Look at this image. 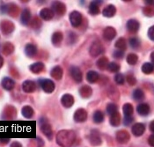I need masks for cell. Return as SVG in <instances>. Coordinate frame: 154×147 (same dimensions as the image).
Masks as SVG:
<instances>
[{
    "instance_id": "cell-17",
    "label": "cell",
    "mask_w": 154,
    "mask_h": 147,
    "mask_svg": "<svg viewBox=\"0 0 154 147\" xmlns=\"http://www.w3.org/2000/svg\"><path fill=\"white\" fill-rule=\"evenodd\" d=\"M140 24L137 20L131 19L130 20H128L127 22V29L129 30V32L131 33H137L139 30Z\"/></svg>"
},
{
    "instance_id": "cell-1",
    "label": "cell",
    "mask_w": 154,
    "mask_h": 147,
    "mask_svg": "<svg viewBox=\"0 0 154 147\" xmlns=\"http://www.w3.org/2000/svg\"><path fill=\"white\" fill-rule=\"evenodd\" d=\"M56 139L61 147H71L76 140V133L73 130H63L57 133Z\"/></svg>"
},
{
    "instance_id": "cell-29",
    "label": "cell",
    "mask_w": 154,
    "mask_h": 147,
    "mask_svg": "<svg viewBox=\"0 0 154 147\" xmlns=\"http://www.w3.org/2000/svg\"><path fill=\"white\" fill-rule=\"evenodd\" d=\"M107 95H108L109 98L111 99V100H116L120 97L119 91L113 86H110L109 89L107 90Z\"/></svg>"
},
{
    "instance_id": "cell-42",
    "label": "cell",
    "mask_w": 154,
    "mask_h": 147,
    "mask_svg": "<svg viewBox=\"0 0 154 147\" xmlns=\"http://www.w3.org/2000/svg\"><path fill=\"white\" fill-rule=\"evenodd\" d=\"M13 50H14V47H13V45H12V43H10V42H6L4 45V47H3V52L5 55L12 54V52H13Z\"/></svg>"
},
{
    "instance_id": "cell-37",
    "label": "cell",
    "mask_w": 154,
    "mask_h": 147,
    "mask_svg": "<svg viewBox=\"0 0 154 147\" xmlns=\"http://www.w3.org/2000/svg\"><path fill=\"white\" fill-rule=\"evenodd\" d=\"M154 71V65L152 63H144L142 65V72L144 74H151Z\"/></svg>"
},
{
    "instance_id": "cell-6",
    "label": "cell",
    "mask_w": 154,
    "mask_h": 147,
    "mask_svg": "<svg viewBox=\"0 0 154 147\" xmlns=\"http://www.w3.org/2000/svg\"><path fill=\"white\" fill-rule=\"evenodd\" d=\"M89 142L91 144V145L93 146H99L101 145L102 143V139L101 136L100 135V132L96 130H93L90 132L89 135Z\"/></svg>"
},
{
    "instance_id": "cell-4",
    "label": "cell",
    "mask_w": 154,
    "mask_h": 147,
    "mask_svg": "<svg viewBox=\"0 0 154 147\" xmlns=\"http://www.w3.org/2000/svg\"><path fill=\"white\" fill-rule=\"evenodd\" d=\"M69 72H70V75L72 78V79L75 82H77V83L82 82V80H83V73H82L81 70L78 66H75V65L71 66Z\"/></svg>"
},
{
    "instance_id": "cell-18",
    "label": "cell",
    "mask_w": 154,
    "mask_h": 147,
    "mask_svg": "<svg viewBox=\"0 0 154 147\" xmlns=\"http://www.w3.org/2000/svg\"><path fill=\"white\" fill-rule=\"evenodd\" d=\"M116 8L113 5H108L102 11L103 16L106 18H112L116 15Z\"/></svg>"
},
{
    "instance_id": "cell-8",
    "label": "cell",
    "mask_w": 154,
    "mask_h": 147,
    "mask_svg": "<svg viewBox=\"0 0 154 147\" xmlns=\"http://www.w3.org/2000/svg\"><path fill=\"white\" fill-rule=\"evenodd\" d=\"M73 119L76 123H84L87 119V112L84 109H79L75 111Z\"/></svg>"
},
{
    "instance_id": "cell-51",
    "label": "cell",
    "mask_w": 154,
    "mask_h": 147,
    "mask_svg": "<svg viewBox=\"0 0 154 147\" xmlns=\"http://www.w3.org/2000/svg\"><path fill=\"white\" fill-rule=\"evenodd\" d=\"M36 141H37V145H38V147H42L44 145V141L41 137H37L36 138Z\"/></svg>"
},
{
    "instance_id": "cell-25",
    "label": "cell",
    "mask_w": 154,
    "mask_h": 147,
    "mask_svg": "<svg viewBox=\"0 0 154 147\" xmlns=\"http://www.w3.org/2000/svg\"><path fill=\"white\" fill-rule=\"evenodd\" d=\"M93 93V90L90 86H83L82 87L79 88V94L80 96L84 99H87L92 96Z\"/></svg>"
},
{
    "instance_id": "cell-10",
    "label": "cell",
    "mask_w": 154,
    "mask_h": 147,
    "mask_svg": "<svg viewBox=\"0 0 154 147\" xmlns=\"http://www.w3.org/2000/svg\"><path fill=\"white\" fill-rule=\"evenodd\" d=\"M131 136L126 130H119L116 133V141L120 144H126L130 141Z\"/></svg>"
},
{
    "instance_id": "cell-33",
    "label": "cell",
    "mask_w": 154,
    "mask_h": 147,
    "mask_svg": "<svg viewBox=\"0 0 154 147\" xmlns=\"http://www.w3.org/2000/svg\"><path fill=\"white\" fill-rule=\"evenodd\" d=\"M104 113L100 110L95 111L94 113V115H93V119H94V122L95 123H101L104 121Z\"/></svg>"
},
{
    "instance_id": "cell-56",
    "label": "cell",
    "mask_w": 154,
    "mask_h": 147,
    "mask_svg": "<svg viewBox=\"0 0 154 147\" xmlns=\"http://www.w3.org/2000/svg\"><path fill=\"white\" fill-rule=\"evenodd\" d=\"M3 64H4V58H3V57L0 55V68H2Z\"/></svg>"
},
{
    "instance_id": "cell-2",
    "label": "cell",
    "mask_w": 154,
    "mask_h": 147,
    "mask_svg": "<svg viewBox=\"0 0 154 147\" xmlns=\"http://www.w3.org/2000/svg\"><path fill=\"white\" fill-rule=\"evenodd\" d=\"M104 52V47L101 44L100 41H95L92 43L90 49H89V53L93 57H97L100 54Z\"/></svg>"
},
{
    "instance_id": "cell-19",
    "label": "cell",
    "mask_w": 154,
    "mask_h": 147,
    "mask_svg": "<svg viewBox=\"0 0 154 147\" xmlns=\"http://www.w3.org/2000/svg\"><path fill=\"white\" fill-rule=\"evenodd\" d=\"M63 74V68H62L61 66H59V65L55 66V67L51 70V72H50L51 77H52L54 79H56V80H60V79H62Z\"/></svg>"
},
{
    "instance_id": "cell-41",
    "label": "cell",
    "mask_w": 154,
    "mask_h": 147,
    "mask_svg": "<svg viewBox=\"0 0 154 147\" xmlns=\"http://www.w3.org/2000/svg\"><path fill=\"white\" fill-rule=\"evenodd\" d=\"M107 112L109 115L118 112V108H117V105L115 104V103H108L107 106Z\"/></svg>"
},
{
    "instance_id": "cell-14",
    "label": "cell",
    "mask_w": 154,
    "mask_h": 147,
    "mask_svg": "<svg viewBox=\"0 0 154 147\" xmlns=\"http://www.w3.org/2000/svg\"><path fill=\"white\" fill-rule=\"evenodd\" d=\"M41 130L48 138V140H51L53 138V130H52V127L49 123H42L41 124Z\"/></svg>"
},
{
    "instance_id": "cell-12",
    "label": "cell",
    "mask_w": 154,
    "mask_h": 147,
    "mask_svg": "<svg viewBox=\"0 0 154 147\" xmlns=\"http://www.w3.org/2000/svg\"><path fill=\"white\" fill-rule=\"evenodd\" d=\"M1 86L2 87L6 90V91H11L14 88L15 86V81L9 78V77H5L3 79H2V82H1Z\"/></svg>"
},
{
    "instance_id": "cell-16",
    "label": "cell",
    "mask_w": 154,
    "mask_h": 147,
    "mask_svg": "<svg viewBox=\"0 0 154 147\" xmlns=\"http://www.w3.org/2000/svg\"><path fill=\"white\" fill-rule=\"evenodd\" d=\"M144 131H145V126L143 123H135L132 126V133H133V135L136 136H142L144 133Z\"/></svg>"
},
{
    "instance_id": "cell-36",
    "label": "cell",
    "mask_w": 154,
    "mask_h": 147,
    "mask_svg": "<svg viewBox=\"0 0 154 147\" xmlns=\"http://www.w3.org/2000/svg\"><path fill=\"white\" fill-rule=\"evenodd\" d=\"M133 99L137 101H141L144 99V93L143 91L137 88L136 90H134L133 92Z\"/></svg>"
},
{
    "instance_id": "cell-54",
    "label": "cell",
    "mask_w": 154,
    "mask_h": 147,
    "mask_svg": "<svg viewBox=\"0 0 154 147\" xmlns=\"http://www.w3.org/2000/svg\"><path fill=\"white\" fill-rule=\"evenodd\" d=\"M144 2L147 5H150V6H153L154 5V0H146Z\"/></svg>"
},
{
    "instance_id": "cell-40",
    "label": "cell",
    "mask_w": 154,
    "mask_h": 147,
    "mask_svg": "<svg viewBox=\"0 0 154 147\" xmlns=\"http://www.w3.org/2000/svg\"><path fill=\"white\" fill-rule=\"evenodd\" d=\"M130 44L132 49H138L141 45V41L137 37H132L130 39Z\"/></svg>"
},
{
    "instance_id": "cell-24",
    "label": "cell",
    "mask_w": 154,
    "mask_h": 147,
    "mask_svg": "<svg viewBox=\"0 0 154 147\" xmlns=\"http://www.w3.org/2000/svg\"><path fill=\"white\" fill-rule=\"evenodd\" d=\"M103 1H93L89 5V13L93 16L98 15L100 13V6L99 5L101 4Z\"/></svg>"
},
{
    "instance_id": "cell-38",
    "label": "cell",
    "mask_w": 154,
    "mask_h": 147,
    "mask_svg": "<svg viewBox=\"0 0 154 147\" xmlns=\"http://www.w3.org/2000/svg\"><path fill=\"white\" fill-rule=\"evenodd\" d=\"M120 68H121V67H120L119 63H116V62H111V63H108L107 69L110 72L116 73V72H118L119 71H120Z\"/></svg>"
},
{
    "instance_id": "cell-20",
    "label": "cell",
    "mask_w": 154,
    "mask_h": 147,
    "mask_svg": "<svg viewBox=\"0 0 154 147\" xmlns=\"http://www.w3.org/2000/svg\"><path fill=\"white\" fill-rule=\"evenodd\" d=\"M25 54L28 57H34L37 54V47L33 43H28L25 47Z\"/></svg>"
},
{
    "instance_id": "cell-9",
    "label": "cell",
    "mask_w": 154,
    "mask_h": 147,
    "mask_svg": "<svg viewBox=\"0 0 154 147\" xmlns=\"http://www.w3.org/2000/svg\"><path fill=\"white\" fill-rule=\"evenodd\" d=\"M74 97L70 93H65L61 98V103L64 108H71L74 104Z\"/></svg>"
},
{
    "instance_id": "cell-22",
    "label": "cell",
    "mask_w": 154,
    "mask_h": 147,
    "mask_svg": "<svg viewBox=\"0 0 154 147\" xmlns=\"http://www.w3.org/2000/svg\"><path fill=\"white\" fill-rule=\"evenodd\" d=\"M0 27H1L4 34H10L14 29V26L12 24V22L8 21V20H5V21L1 22Z\"/></svg>"
},
{
    "instance_id": "cell-15",
    "label": "cell",
    "mask_w": 154,
    "mask_h": 147,
    "mask_svg": "<svg viewBox=\"0 0 154 147\" xmlns=\"http://www.w3.org/2000/svg\"><path fill=\"white\" fill-rule=\"evenodd\" d=\"M39 15H40V18H42L43 20H47L48 21V20H50L54 18L55 13L49 8H43L41 10Z\"/></svg>"
},
{
    "instance_id": "cell-23",
    "label": "cell",
    "mask_w": 154,
    "mask_h": 147,
    "mask_svg": "<svg viewBox=\"0 0 154 147\" xmlns=\"http://www.w3.org/2000/svg\"><path fill=\"white\" fill-rule=\"evenodd\" d=\"M29 70L33 73H40V72H42L44 70V63L42 62H36V63H32L29 66Z\"/></svg>"
},
{
    "instance_id": "cell-50",
    "label": "cell",
    "mask_w": 154,
    "mask_h": 147,
    "mask_svg": "<svg viewBox=\"0 0 154 147\" xmlns=\"http://www.w3.org/2000/svg\"><path fill=\"white\" fill-rule=\"evenodd\" d=\"M35 25H37V27H38V28L42 26V22H41L37 18H35V19L32 21V27L35 28Z\"/></svg>"
},
{
    "instance_id": "cell-46",
    "label": "cell",
    "mask_w": 154,
    "mask_h": 147,
    "mask_svg": "<svg viewBox=\"0 0 154 147\" xmlns=\"http://www.w3.org/2000/svg\"><path fill=\"white\" fill-rule=\"evenodd\" d=\"M126 80H127V82H128V84L130 85V86H134V85H136V83H137V79H136V78L134 77V75H132V74H128L127 76H126V78H125Z\"/></svg>"
},
{
    "instance_id": "cell-28",
    "label": "cell",
    "mask_w": 154,
    "mask_h": 147,
    "mask_svg": "<svg viewBox=\"0 0 154 147\" xmlns=\"http://www.w3.org/2000/svg\"><path fill=\"white\" fill-rule=\"evenodd\" d=\"M100 78V75L98 72H96L95 71H89L86 73V79L89 83L91 84H94L96 83Z\"/></svg>"
},
{
    "instance_id": "cell-39",
    "label": "cell",
    "mask_w": 154,
    "mask_h": 147,
    "mask_svg": "<svg viewBox=\"0 0 154 147\" xmlns=\"http://www.w3.org/2000/svg\"><path fill=\"white\" fill-rule=\"evenodd\" d=\"M126 60H127V63H128L129 64H131V65H135V64L137 63V61H138V57H137V55H136V54H134V53H131V54H129V55L127 56Z\"/></svg>"
},
{
    "instance_id": "cell-57",
    "label": "cell",
    "mask_w": 154,
    "mask_h": 147,
    "mask_svg": "<svg viewBox=\"0 0 154 147\" xmlns=\"http://www.w3.org/2000/svg\"><path fill=\"white\" fill-rule=\"evenodd\" d=\"M151 60H152V63L154 65V51H152L151 54Z\"/></svg>"
},
{
    "instance_id": "cell-31",
    "label": "cell",
    "mask_w": 154,
    "mask_h": 147,
    "mask_svg": "<svg viewBox=\"0 0 154 147\" xmlns=\"http://www.w3.org/2000/svg\"><path fill=\"white\" fill-rule=\"evenodd\" d=\"M109 123L114 127H117V126L120 125V123H121V115H120L118 112H116V113L110 115Z\"/></svg>"
},
{
    "instance_id": "cell-34",
    "label": "cell",
    "mask_w": 154,
    "mask_h": 147,
    "mask_svg": "<svg viewBox=\"0 0 154 147\" xmlns=\"http://www.w3.org/2000/svg\"><path fill=\"white\" fill-rule=\"evenodd\" d=\"M115 46H116V48L118 49V50L124 51L125 49H127V42H126V41H125L124 38H119L118 40L116 41Z\"/></svg>"
},
{
    "instance_id": "cell-5",
    "label": "cell",
    "mask_w": 154,
    "mask_h": 147,
    "mask_svg": "<svg viewBox=\"0 0 154 147\" xmlns=\"http://www.w3.org/2000/svg\"><path fill=\"white\" fill-rule=\"evenodd\" d=\"M69 19H70V22L72 26L74 27H78L79 25L82 23V14L78 11H73L70 13V16H69Z\"/></svg>"
},
{
    "instance_id": "cell-7",
    "label": "cell",
    "mask_w": 154,
    "mask_h": 147,
    "mask_svg": "<svg viewBox=\"0 0 154 147\" xmlns=\"http://www.w3.org/2000/svg\"><path fill=\"white\" fill-rule=\"evenodd\" d=\"M51 7H52L51 10L54 12V13H56L59 16H63L66 12V5L63 2H60V1L53 2L51 5Z\"/></svg>"
},
{
    "instance_id": "cell-45",
    "label": "cell",
    "mask_w": 154,
    "mask_h": 147,
    "mask_svg": "<svg viewBox=\"0 0 154 147\" xmlns=\"http://www.w3.org/2000/svg\"><path fill=\"white\" fill-rule=\"evenodd\" d=\"M78 40V36L75 33L73 32H70L69 35H68V39H67V42L70 43V44H73L77 41Z\"/></svg>"
},
{
    "instance_id": "cell-21",
    "label": "cell",
    "mask_w": 154,
    "mask_h": 147,
    "mask_svg": "<svg viewBox=\"0 0 154 147\" xmlns=\"http://www.w3.org/2000/svg\"><path fill=\"white\" fill-rule=\"evenodd\" d=\"M31 20V12L28 8L24 9L21 12V16H20V21L24 26H27L30 22Z\"/></svg>"
},
{
    "instance_id": "cell-48",
    "label": "cell",
    "mask_w": 154,
    "mask_h": 147,
    "mask_svg": "<svg viewBox=\"0 0 154 147\" xmlns=\"http://www.w3.org/2000/svg\"><path fill=\"white\" fill-rule=\"evenodd\" d=\"M133 121H134V118L132 116H125L124 120H123V123H124V125L129 126V125H131V123H133Z\"/></svg>"
},
{
    "instance_id": "cell-3",
    "label": "cell",
    "mask_w": 154,
    "mask_h": 147,
    "mask_svg": "<svg viewBox=\"0 0 154 147\" xmlns=\"http://www.w3.org/2000/svg\"><path fill=\"white\" fill-rule=\"evenodd\" d=\"M39 85L41 86L42 89L47 93H51L54 92L56 85L54 83V81H52L51 79H46V78H42L39 80Z\"/></svg>"
},
{
    "instance_id": "cell-55",
    "label": "cell",
    "mask_w": 154,
    "mask_h": 147,
    "mask_svg": "<svg viewBox=\"0 0 154 147\" xmlns=\"http://www.w3.org/2000/svg\"><path fill=\"white\" fill-rule=\"evenodd\" d=\"M150 130H151V131H152L154 133V121L150 123Z\"/></svg>"
},
{
    "instance_id": "cell-26",
    "label": "cell",
    "mask_w": 154,
    "mask_h": 147,
    "mask_svg": "<svg viewBox=\"0 0 154 147\" xmlns=\"http://www.w3.org/2000/svg\"><path fill=\"white\" fill-rule=\"evenodd\" d=\"M137 111L142 116L148 115V114L150 113V106L147 103H141L137 106Z\"/></svg>"
},
{
    "instance_id": "cell-47",
    "label": "cell",
    "mask_w": 154,
    "mask_h": 147,
    "mask_svg": "<svg viewBox=\"0 0 154 147\" xmlns=\"http://www.w3.org/2000/svg\"><path fill=\"white\" fill-rule=\"evenodd\" d=\"M113 56H114V57H115V58L121 59V58H122V57H123V56H124V52H123V51H122V50H116V51H115V52H114Z\"/></svg>"
},
{
    "instance_id": "cell-27",
    "label": "cell",
    "mask_w": 154,
    "mask_h": 147,
    "mask_svg": "<svg viewBox=\"0 0 154 147\" xmlns=\"http://www.w3.org/2000/svg\"><path fill=\"white\" fill-rule=\"evenodd\" d=\"M63 33L57 31V32H55V33L52 35L51 41H52L53 45H55V46H59L60 44H61V42L63 41Z\"/></svg>"
},
{
    "instance_id": "cell-35",
    "label": "cell",
    "mask_w": 154,
    "mask_h": 147,
    "mask_svg": "<svg viewBox=\"0 0 154 147\" xmlns=\"http://www.w3.org/2000/svg\"><path fill=\"white\" fill-rule=\"evenodd\" d=\"M122 111L125 116H132L133 111H134L133 106L131 103H125L122 107Z\"/></svg>"
},
{
    "instance_id": "cell-30",
    "label": "cell",
    "mask_w": 154,
    "mask_h": 147,
    "mask_svg": "<svg viewBox=\"0 0 154 147\" xmlns=\"http://www.w3.org/2000/svg\"><path fill=\"white\" fill-rule=\"evenodd\" d=\"M21 114H22L24 117L29 119L35 115V111H34L33 108L31 106H24L22 109H21Z\"/></svg>"
},
{
    "instance_id": "cell-52",
    "label": "cell",
    "mask_w": 154,
    "mask_h": 147,
    "mask_svg": "<svg viewBox=\"0 0 154 147\" xmlns=\"http://www.w3.org/2000/svg\"><path fill=\"white\" fill-rule=\"evenodd\" d=\"M148 143H149V145H150L151 146L154 147V134H152V135H151L149 136V138H148Z\"/></svg>"
},
{
    "instance_id": "cell-43",
    "label": "cell",
    "mask_w": 154,
    "mask_h": 147,
    "mask_svg": "<svg viewBox=\"0 0 154 147\" xmlns=\"http://www.w3.org/2000/svg\"><path fill=\"white\" fill-rule=\"evenodd\" d=\"M115 81L117 85H123L125 82V78L122 73H116L115 76Z\"/></svg>"
},
{
    "instance_id": "cell-53",
    "label": "cell",
    "mask_w": 154,
    "mask_h": 147,
    "mask_svg": "<svg viewBox=\"0 0 154 147\" xmlns=\"http://www.w3.org/2000/svg\"><path fill=\"white\" fill-rule=\"evenodd\" d=\"M10 147H22V145H21V144L19 143V142H13Z\"/></svg>"
},
{
    "instance_id": "cell-49",
    "label": "cell",
    "mask_w": 154,
    "mask_h": 147,
    "mask_svg": "<svg viewBox=\"0 0 154 147\" xmlns=\"http://www.w3.org/2000/svg\"><path fill=\"white\" fill-rule=\"evenodd\" d=\"M148 37L150 38V40L154 41V26H151L148 30Z\"/></svg>"
},
{
    "instance_id": "cell-11",
    "label": "cell",
    "mask_w": 154,
    "mask_h": 147,
    "mask_svg": "<svg viewBox=\"0 0 154 147\" xmlns=\"http://www.w3.org/2000/svg\"><path fill=\"white\" fill-rule=\"evenodd\" d=\"M35 83L32 80H26L22 84V90L26 93H32L35 91Z\"/></svg>"
},
{
    "instance_id": "cell-13",
    "label": "cell",
    "mask_w": 154,
    "mask_h": 147,
    "mask_svg": "<svg viewBox=\"0 0 154 147\" xmlns=\"http://www.w3.org/2000/svg\"><path fill=\"white\" fill-rule=\"evenodd\" d=\"M116 36V31L113 26H107L103 31V38L107 41H112Z\"/></svg>"
},
{
    "instance_id": "cell-58",
    "label": "cell",
    "mask_w": 154,
    "mask_h": 147,
    "mask_svg": "<svg viewBox=\"0 0 154 147\" xmlns=\"http://www.w3.org/2000/svg\"><path fill=\"white\" fill-rule=\"evenodd\" d=\"M10 141V139H0V142H5V144H7Z\"/></svg>"
},
{
    "instance_id": "cell-32",
    "label": "cell",
    "mask_w": 154,
    "mask_h": 147,
    "mask_svg": "<svg viewBox=\"0 0 154 147\" xmlns=\"http://www.w3.org/2000/svg\"><path fill=\"white\" fill-rule=\"evenodd\" d=\"M109 62L106 57H102L100 58H99L97 62H96V65L97 67L100 69V70H105L107 68V65H108Z\"/></svg>"
},
{
    "instance_id": "cell-44",
    "label": "cell",
    "mask_w": 154,
    "mask_h": 147,
    "mask_svg": "<svg viewBox=\"0 0 154 147\" xmlns=\"http://www.w3.org/2000/svg\"><path fill=\"white\" fill-rule=\"evenodd\" d=\"M143 12L145 16L147 17H153L154 16V8L152 6H147V7H144Z\"/></svg>"
}]
</instances>
